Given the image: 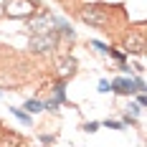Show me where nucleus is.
Segmentation results:
<instances>
[{
	"mask_svg": "<svg viewBox=\"0 0 147 147\" xmlns=\"http://www.w3.org/2000/svg\"><path fill=\"white\" fill-rule=\"evenodd\" d=\"M79 18H81L86 26H91V28H99V30H107V33H109L112 20H109L107 5H84V8L79 10Z\"/></svg>",
	"mask_w": 147,
	"mask_h": 147,
	"instance_id": "nucleus-1",
	"label": "nucleus"
},
{
	"mask_svg": "<svg viewBox=\"0 0 147 147\" xmlns=\"http://www.w3.org/2000/svg\"><path fill=\"white\" fill-rule=\"evenodd\" d=\"M59 30L56 28H48V30H41V33H36V36H30L28 38V48L33 53H51L56 46H59Z\"/></svg>",
	"mask_w": 147,
	"mask_h": 147,
	"instance_id": "nucleus-2",
	"label": "nucleus"
},
{
	"mask_svg": "<svg viewBox=\"0 0 147 147\" xmlns=\"http://www.w3.org/2000/svg\"><path fill=\"white\" fill-rule=\"evenodd\" d=\"M36 10L33 0H8L5 3V15L8 18H30Z\"/></svg>",
	"mask_w": 147,
	"mask_h": 147,
	"instance_id": "nucleus-3",
	"label": "nucleus"
},
{
	"mask_svg": "<svg viewBox=\"0 0 147 147\" xmlns=\"http://www.w3.org/2000/svg\"><path fill=\"white\" fill-rule=\"evenodd\" d=\"M124 53H137V56L145 53V36H142V28L129 30V33L124 36Z\"/></svg>",
	"mask_w": 147,
	"mask_h": 147,
	"instance_id": "nucleus-4",
	"label": "nucleus"
},
{
	"mask_svg": "<svg viewBox=\"0 0 147 147\" xmlns=\"http://www.w3.org/2000/svg\"><path fill=\"white\" fill-rule=\"evenodd\" d=\"M51 26H56V18H53L51 13H46V10H41V15H38V18H28V28L33 30V33L48 30Z\"/></svg>",
	"mask_w": 147,
	"mask_h": 147,
	"instance_id": "nucleus-5",
	"label": "nucleus"
},
{
	"mask_svg": "<svg viewBox=\"0 0 147 147\" xmlns=\"http://www.w3.org/2000/svg\"><path fill=\"white\" fill-rule=\"evenodd\" d=\"M109 89H112V91H117V94H122V96H132L134 91H137L132 79H114V81L109 84Z\"/></svg>",
	"mask_w": 147,
	"mask_h": 147,
	"instance_id": "nucleus-6",
	"label": "nucleus"
},
{
	"mask_svg": "<svg viewBox=\"0 0 147 147\" xmlns=\"http://www.w3.org/2000/svg\"><path fill=\"white\" fill-rule=\"evenodd\" d=\"M74 74H76V61L74 59H63L61 61V69H59V76L66 81V79H71Z\"/></svg>",
	"mask_w": 147,
	"mask_h": 147,
	"instance_id": "nucleus-7",
	"label": "nucleus"
},
{
	"mask_svg": "<svg viewBox=\"0 0 147 147\" xmlns=\"http://www.w3.org/2000/svg\"><path fill=\"white\" fill-rule=\"evenodd\" d=\"M0 145H26V140L20 134H13V132H5L0 137Z\"/></svg>",
	"mask_w": 147,
	"mask_h": 147,
	"instance_id": "nucleus-8",
	"label": "nucleus"
},
{
	"mask_svg": "<svg viewBox=\"0 0 147 147\" xmlns=\"http://www.w3.org/2000/svg\"><path fill=\"white\" fill-rule=\"evenodd\" d=\"M10 112H13V117L18 119L20 124H26V127H30V122H33V119H30V114H28V112H23V109H15V107H10Z\"/></svg>",
	"mask_w": 147,
	"mask_h": 147,
	"instance_id": "nucleus-9",
	"label": "nucleus"
},
{
	"mask_svg": "<svg viewBox=\"0 0 147 147\" xmlns=\"http://www.w3.org/2000/svg\"><path fill=\"white\" fill-rule=\"evenodd\" d=\"M26 109H28V114L43 112V102H38V99H28V102H26Z\"/></svg>",
	"mask_w": 147,
	"mask_h": 147,
	"instance_id": "nucleus-10",
	"label": "nucleus"
},
{
	"mask_svg": "<svg viewBox=\"0 0 147 147\" xmlns=\"http://www.w3.org/2000/svg\"><path fill=\"white\" fill-rule=\"evenodd\" d=\"M107 129H124V122H117V119H107L104 122Z\"/></svg>",
	"mask_w": 147,
	"mask_h": 147,
	"instance_id": "nucleus-11",
	"label": "nucleus"
},
{
	"mask_svg": "<svg viewBox=\"0 0 147 147\" xmlns=\"http://www.w3.org/2000/svg\"><path fill=\"white\" fill-rule=\"evenodd\" d=\"M84 129H86V132H96V129H99V122H86Z\"/></svg>",
	"mask_w": 147,
	"mask_h": 147,
	"instance_id": "nucleus-12",
	"label": "nucleus"
},
{
	"mask_svg": "<svg viewBox=\"0 0 147 147\" xmlns=\"http://www.w3.org/2000/svg\"><path fill=\"white\" fill-rule=\"evenodd\" d=\"M91 46H94V48H99V51H102V53H107V51H109V46H104V43H99V41H91Z\"/></svg>",
	"mask_w": 147,
	"mask_h": 147,
	"instance_id": "nucleus-13",
	"label": "nucleus"
},
{
	"mask_svg": "<svg viewBox=\"0 0 147 147\" xmlns=\"http://www.w3.org/2000/svg\"><path fill=\"white\" fill-rule=\"evenodd\" d=\"M41 142H43V145H53V142H56V137H51V134H43V137H41Z\"/></svg>",
	"mask_w": 147,
	"mask_h": 147,
	"instance_id": "nucleus-14",
	"label": "nucleus"
},
{
	"mask_svg": "<svg viewBox=\"0 0 147 147\" xmlns=\"http://www.w3.org/2000/svg\"><path fill=\"white\" fill-rule=\"evenodd\" d=\"M129 112H132L134 117H137V114H140V112H142V107H140V104H129Z\"/></svg>",
	"mask_w": 147,
	"mask_h": 147,
	"instance_id": "nucleus-15",
	"label": "nucleus"
},
{
	"mask_svg": "<svg viewBox=\"0 0 147 147\" xmlns=\"http://www.w3.org/2000/svg\"><path fill=\"white\" fill-rule=\"evenodd\" d=\"M99 91H109V81H99Z\"/></svg>",
	"mask_w": 147,
	"mask_h": 147,
	"instance_id": "nucleus-16",
	"label": "nucleus"
}]
</instances>
